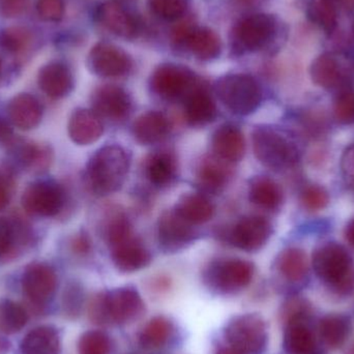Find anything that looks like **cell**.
<instances>
[{
    "mask_svg": "<svg viewBox=\"0 0 354 354\" xmlns=\"http://www.w3.org/2000/svg\"><path fill=\"white\" fill-rule=\"evenodd\" d=\"M245 138L243 131L234 124H221L212 135L210 149L218 159L232 164L239 163L245 157Z\"/></svg>",
    "mask_w": 354,
    "mask_h": 354,
    "instance_id": "cell-19",
    "label": "cell"
},
{
    "mask_svg": "<svg viewBox=\"0 0 354 354\" xmlns=\"http://www.w3.org/2000/svg\"><path fill=\"white\" fill-rule=\"evenodd\" d=\"M183 41L196 58L203 62L216 59L222 50L220 37L205 27L187 29L183 35Z\"/></svg>",
    "mask_w": 354,
    "mask_h": 354,
    "instance_id": "cell-30",
    "label": "cell"
},
{
    "mask_svg": "<svg viewBox=\"0 0 354 354\" xmlns=\"http://www.w3.org/2000/svg\"><path fill=\"white\" fill-rule=\"evenodd\" d=\"M39 10L46 20H59L64 14V4L62 0H39Z\"/></svg>",
    "mask_w": 354,
    "mask_h": 354,
    "instance_id": "cell-45",
    "label": "cell"
},
{
    "mask_svg": "<svg viewBox=\"0 0 354 354\" xmlns=\"http://www.w3.org/2000/svg\"><path fill=\"white\" fill-rule=\"evenodd\" d=\"M248 196L252 204L266 212H277L284 201L282 187L266 176H256L250 179Z\"/></svg>",
    "mask_w": 354,
    "mask_h": 354,
    "instance_id": "cell-28",
    "label": "cell"
},
{
    "mask_svg": "<svg viewBox=\"0 0 354 354\" xmlns=\"http://www.w3.org/2000/svg\"><path fill=\"white\" fill-rule=\"evenodd\" d=\"M21 202L27 214L50 218L62 212L66 203V193L56 181L39 180L25 189Z\"/></svg>",
    "mask_w": 354,
    "mask_h": 354,
    "instance_id": "cell-10",
    "label": "cell"
},
{
    "mask_svg": "<svg viewBox=\"0 0 354 354\" xmlns=\"http://www.w3.org/2000/svg\"><path fill=\"white\" fill-rule=\"evenodd\" d=\"M199 83L196 75L187 66L163 64L151 74L149 87L153 95L163 101L183 103Z\"/></svg>",
    "mask_w": 354,
    "mask_h": 354,
    "instance_id": "cell-9",
    "label": "cell"
},
{
    "mask_svg": "<svg viewBox=\"0 0 354 354\" xmlns=\"http://www.w3.org/2000/svg\"><path fill=\"white\" fill-rule=\"evenodd\" d=\"M149 6L160 18L174 21L185 14L187 0H149Z\"/></svg>",
    "mask_w": 354,
    "mask_h": 354,
    "instance_id": "cell-40",
    "label": "cell"
},
{
    "mask_svg": "<svg viewBox=\"0 0 354 354\" xmlns=\"http://www.w3.org/2000/svg\"><path fill=\"white\" fill-rule=\"evenodd\" d=\"M97 20L108 30L124 39H133L138 32V24L132 14L116 1L102 4L97 12Z\"/></svg>",
    "mask_w": 354,
    "mask_h": 354,
    "instance_id": "cell-25",
    "label": "cell"
},
{
    "mask_svg": "<svg viewBox=\"0 0 354 354\" xmlns=\"http://www.w3.org/2000/svg\"><path fill=\"white\" fill-rule=\"evenodd\" d=\"M8 118L16 128L32 130L43 118V106L39 100L29 93H21L10 100L8 106Z\"/></svg>",
    "mask_w": 354,
    "mask_h": 354,
    "instance_id": "cell-26",
    "label": "cell"
},
{
    "mask_svg": "<svg viewBox=\"0 0 354 354\" xmlns=\"http://www.w3.org/2000/svg\"><path fill=\"white\" fill-rule=\"evenodd\" d=\"M341 169L346 183L354 189V145L349 147L343 153Z\"/></svg>",
    "mask_w": 354,
    "mask_h": 354,
    "instance_id": "cell-46",
    "label": "cell"
},
{
    "mask_svg": "<svg viewBox=\"0 0 354 354\" xmlns=\"http://www.w3.org/2000/svg\"><path fill=\"white\" fill-rule=\"evenodd\" d=\"M313 268L320 280L336 289H346L353 278V259L336 243L322 245L313 254Z\"/></svg>",
    "mask_w": 354,
    "mask_h": 354,
    "instance_id": "cell-8",
    "label": "cell"
},
{
    "mask_svg": "<svg viewBox=\"0 0 354 354\" xmlns=\"http://www.w3.org/2000/svg\"><path fill=\"white\" fill-rule=\"evenodd\" d=\"M349 354H354V349H353V351H351V353H349Z\"/></svg>",
    "mask_w": 354,
    "mask_h": 354,
    "instance_id": "cell-53",
    "label": "cell"
},
{
    "mask_svg": "<svg viewBox=\"0 0 354 354\" xmlns=\"http://www.w3.org/2000/svg\"><path fill=\"white\" fill-rule=\"evenodd\" d=\"M278 23L266 14H254L241 19L235 27L237 46L243 51L255 52L268 47L276 37Z\"/></svg>",
    "mask_w": 354,
    "mask_h": 354,
    "instance_id": "cell-12",
    "label": "cell"
},
{
    "mask_svg": "<svg viewBox=\"0 0 354 354\" xmlns=\"http://www.w3.org/2000/svg\"><path fill=\"white\" fill-rule=\"evenodd\" d=\"M272 232V223L266 216L250 214L239 218L224 236L236 249L247 253H255L268 243Z\"/></svg>",
    "mask_w": 354,
    "mask_h": 354,
    "instance_id": "cell-11",
    "label": "cell"
},
{
    "mask_svg": "<svg viewBox=\"0 0 354 354\" xmlns=\"http://www.w3.org/2000/svg\"><path fill=\"white\" fill-rule=\"evenodd\" d=\"M348 64L337 54L326 53L314 60L310 70L312 80L318 86L336 89L346 82L349 75Z\"/></svg>",
    "mask_w": 354,
    "mask_h": 354,
    "instance_id": "cell-24",
    "label": "cell"
},
{
    "mask_svg": "<svg viewBox=\"0 0 354 354\" xmlns=\"http://www.w3.org/2000/svg\"><path fill=\"white\" fill-rule=\"evenodd\" d=\"M39 88L52 99H62L72 93L74 78L66 64L53 62L39 71L37 78Z\"/></svg>",
    "mask_w": 354,
    "mask_h": 354,
    "instance_id": "cell-27",
    "label": "cell"
},
{
    "mask_svg": "<svg viewBox=\"0 0 354 354\" xmlns=\"http://www.w3.org/2000/svg\"><path fill=\"white\" fill-rule=\"evenodd\" d=\"M338 10L334 0H305L308 18L328 33H332L336 29Z\"/></svg>",
    "mask_w": 354,
    "mask_h": 354,
    "instance_id": "cell-37",
    "label": "cell"
},
{
    "mask_svg": "<svg viewBox=\"0 0 354 354\" xmlns=\"http://www.w3.org/2000/svg\"><path fill=\"white\" fill-rule=\"evenodd\" d=\"M216 354H239L237 353L236 351H233L232 348H230V347H222V348L218 349V351H216Z\"/></svg>",
    "mask_w": 354,
    "mask_h": 354,
    "instance_id": "cell-52",
    "label": "cell"
},
{
    "mask_svg": "<svg viewBox=\"0 0 354 354\" xmlns=\"http://www.w3.org/2000/svg\"><path fill=\"white\" fill-rule=\"evenodd\" d=\"M111 339L102 330H88L79 339V354H109Z\"/></svg>",
    "mask_w": 354,
    "mask_h": 354,
    "instance_id": "cell-39",
    "label": "cell"
},
{
    "mask_svg": "<svg viewBox=\"0 0 354 354\" xmlns=\"http://www.w3.org/2000/svg\"><path fill=\"white\" fill-rule=\"evenodd\" d=\"M174 334V324L164 316L149 320L139 334V344L147 351L162 348L169 342Z\"/></svg>",
    "mask_w": 354,
    "mask_h": 354,
    "instance_id": "cell-36",
    "label": "cell"
},
{
    "mask_svg": "<svg viewBox=\"0 0 354 354\" xmlns=\"http://www.w3.org/2000/svg\"><path fill=\"white\" fill-rule=\"evenodd\" d=\"M12 129L3 118H0V145H10L12 139Z\"/></svg>",
    "mask_w": 354,
    "mask_h": 354,
    "instance_id": "cell-48",
    "label": "cell"
},
{
    "mask_svg": "<svg viewBox=\"0 0 354 354\" xmlns=\"http://www.w3.org/2000/svg\"><path fill=\"white\" fill-rule=\"evenodd\" d=\"M174 210L183 220L197 227L209 222L214 216L216 208L207 195L198 192L181 196Z\"/></svg>",
    "mask_w": 354,
    "mask_h": 354,
    "instance_id": "cell-29",
    "label": "cell"
},
{
    "mask_svg": "<svg viewBox=\"0 0 354 354\" xmlns=\"http://www.w3.org/2000/svg\"><path fill=\"white\" fill-rule=\"evenodd\" d=\"M256 159L268 169L285 171L295 167L299 160L297 143L285 131L272 126H258L252 133Z\"/></svg>",
    "mask_w": 354,
    "mask_h": 354,
    "instance_id": "cell-4",
    "label": "cell"
},
{
    "mask_svg": "<svg viewBox=\"0 0 354 354\" xmlns=\"http://www.w3.org/2000/svg\"><path fill=\"white\" fill-rule=\"evenodd\" d=\"M72 250L77 255L85 256L91 253V241L88 234L85 232L79 233L72 241Z\"/></svg>",
    "mask_w": 354,
    "mask_h": 354,
    "instance_id": "cell-47",
    "label": "cell"
},
{
    "mask_svg": "<svg viewBox=\"0 0 354 354\" xmlns=\"http://www.w3.org/2000/svg\"><path fill=\"white\" fill-rule=\"evenodd\" d=\"M227 344L239 354H260L268 345V326L257 314H243L229 320L225 326Z\"/></svg>",
    "mask_w": 354,
    "mask_h": 354,
    "instance_id": "cell-7",
    "label": "cell"
},
{
    "mask_svg": "<svg viewBox=\"0 0 354 354\" xmlns=\"http://www.w3.org/2000/svg\"><path fill=\"white\" fill-rule=\"evenodd\" d=\"M309 312L310 306L307 301L301 297H292L283 305L281 319L284 324L297 320H305L309 315Z\"/></svg>",
    "mask_w": 354,
    "mask_h": 354,
    "instance_id": "cell-43",
    "label": "cell"
},
{
    "mask_svg": "<svg viewBox=\"0 0 354 354\" xmlns=\"http://www.w3.org/2000/svg\"><path fill=\"white\" fill-rule=\"evenodd\" d=\"M8 202H10V189H8V183L0 178V212L8 206Z\"/></svg>",
    "mask_w": 354,
    "mask_h": 354,
    "instance_id": "cell-49",
    "label": "cell"
},
{
    "mask_svg": "<svg viewBox=\"0 0 354 354\" xmlns=\"http://www.w3.org/2000/svg\"><path fill=\"white\" fill-rule=\"evenodd\" d=\"M334 115L340 124H354V91H345L337 97L334 104Z\"/></svg>",
    "mask_w": 354,
    "mask_h": 354,
    "instance_id": "cell-44",
    "label": "cell"
},
{
    "mask_svg": "<svg viewBox=\"0 0 354 354\" xmlns=\"http://www.w3.org/2000/svg\"><path fill=\"white\" fill-rule=\"evenodd\" d=\"M351 332V322L346 316L332 314L320 320V338L330 348H341L346 343Z\"/></svg>",
    "mask_w": 354,
    "mask_h": 354,
    "instance_id": "cell-35",
    "label": "cell"
},
{
    "mask_svg": "<svg viewBox=\"0 0 354 354\" xmlns=\"http://www.w3.org/2000/svg\"><path fill=\"white\" fill-rule=\"evenodd\" d=\"M68 133L75 145H93L103 136V120L93 109L77 108L68 118Z\"/></svg>",
    "mask_w": 354,
    "mask_h": 354,
    "instance_id": "cell-23",
    "label": "cell"
},
{
    "mask_svg": "<svg viewBox=\"0 0 354 354\" xmlns=\"http://www.w3.org/2000/svg\"><path fill=\"white\" fill-rule=\"evenodd\" d=\"M233 176L232 164L216 156H204L195 169V183L201 193L218 194L227 187Z\"/></svg>",
    "mask_w": 354,
    "mask_h": 354,
    "instance_id": "cell-18",
    "label": "cell"
},
{
    "mask_svg": "<svg viewBox=\"0 0 354 354\" xmlns=\"http://www.w3.org/2000/svg\"><path fill=\"white\" fill-rule=\"evenodd\" d=\"M57 283V274L54 268L41 262L27 266L22 277L25 295L37 306L45 305L53 297Z\"/></svg>",
    "mask_w": 354,
    "mask_h": 354,
    "instance_id": "cell-16",
    "label": "cell"
},
{
    "mask_svg": "<svg viewBox=\"0 0 354 354\" xmlns=\"http://www.w3.org/2000/svg\"><path fill=\"white\" fill-rule=\"evenodd\" d=\"M32 233L18 218H0V261L18 257L31 243Z\"/></svg>",
    "mask_w": 354,
    "mask_h": 354,
    "instance_id": "cell-22",
    "label": "cell"
},
{
    "mask_svg": "<svg viewBox=\"0 0 354 354\" xmlns=\"http://www.w3.org/2000/svg\"><path fill=\"white\" fill-rule=\"evenodd\" d=\"M301 201L304 207L309 212H319L328 206L330 196L326 189L320 185H308L301 192Z\"/></svg>",
    "mask_w": 354,
    "mask_h": 354,
    "instance_id": "cell-41",
    "label": "cell"
},
{
    "mask_svg": "<svg viewBox=\"0 0 354 354\" xmlns=\"http://www.w3.org/2000/svg\"><path fill=\"white\" fill-rule=\"evenodd\" d=\"M345 239L354 247V218L347 224L345 228Z\"/></svg>",
    "mask_w": 354,
    "mask_h": 354,
    "instance_id": "cell-50",
    "label": "cell"
},
{
    "mask_svg": "<svg viewBox=\"0 0 354 354\" xmlns=\"http://www.w3.org/2000/svg\"><path fill=\"white\" fill-rule=\"evenodd\" d=\"M0 348H1V346H0Z\"/></svg>",
    "mask_w": 354,
    "mask_h": 354,
    "instance_id": "cell-54",
    "label": "cell"
},
{
    "mask_svg": "<svg viewBox=\"0 0 354 354\" xmlns=\"http://www.w3.org/2000/svg\"><path fill=\"white\" fill-rule=\"evenodd\" d=\"M132 158L124 147L105 145L97 149L86 166L87 185L100 196L112 195L122 189L131 169Z\"/></svg>",
    "mask_w": 354,
    "mask_h": 354,
    "instance_id": "cell-2",
    "label": "cell"
},
{
    "mask_svg": "<svg viewBox=\"0 0 354 354\" xmlns=\"http://www.w3.org/2000/svg\"><path fill=\"white\" fill-rule=\"evenodd\" d=\"M315 346V336L305 324V320L285 324L284 348L287 353L312 354Z\"/></svg>",
    "mask_w": 354,
    "mask_h": 354,
    "instance_id": "cell-34",
    "label": "cell"
},
{
    "mask_svg": "<svg viewBox=\"0 0 354 354\" xmlns=\"http://www.w3.org/2000/svg\"><path fill=\"white\" fill-rule=\"evenodd\" d=\"M255 274L252 262L241 258H218L203 272L204 284L218 295H234L247 288Z\"/></svg>",
    "mask_w": 354,
    "mask_h": 354,
    "instance_id": "cell-6",
    "label": "cell"
},
{
    "mask_svg": "<svg viewBox=\"0 0 354 354\" xmlns=\"http://www.w3.org/2000/svg\"><path fill=\"white\" fill-rule=\"evenodd\" d=\"M22 354H59L60 338L52 326L33 328L21 343Z\"/></svg>",
    "mask_w": 354,
    "mask_h": 354,
    "instance_id": "cell-33",
    "label": "cell"
},
{
    "mask_svg": "<svg viewBox=\"0 0 354 354\" xmlns=\"http://www.w3.org/2000/svg\"><path fill=\"white\" fill-rule=\"evenodd\" d=\"M214 93L221 103L236 115H250L261 105V87L251 75H225L214 84Z\"/></svg>",
    "mask_w": 354,
    "mask_h": 354,
    "instance_id": "cell-5",
    "label": "cell"
},
{
    "mask_svg": "<svg viewBox=\"0 0 354 354\" xmlns=\"http://www.w3.org/2000/svg\"><path fill=\"white\" fill-rule=\"evenodd\" d=\"M160 249L165 253H177L187 249L199 237L197 227L178 216L174 208L160 216L157 224Z\"/></svg>",
    "mask_w": 354,
    "mask_h": 354,
    "instance_id": "cell-13",
    "label": "cell"
},
{
    "mask_svg": "<svg viewBox=\"0 0 354 354\" xmlns=\"http://www.w3.org/2000/svg\"><path fill=\"white\" fill-rule=\"evenodd\" d=\"M91 109L102 120L124 122L132 113V97L126 89L118 85H103L91 95Z\"/></svg>",
    "mask_w": 354,
    "mask_h": 354,
    "instance_id": "cell-14",
    "label": "cell"
},
{
    "mask_svg": "<svg viewBox=\"0 0 354 354\" xmlns=\"http://www.w3.org/2000/svg\"><path fill=\"white\" fill-rule=\"evenodd\" d=\"M178 159L171 149H156L145 158L143 174L155 189H168L178 177Z\"/></svg>",
    "mask_w": 354,
    "mask_h": 354,
    "instance_id": "cell-17",
    "label": "cell"
},
{
    "mask_svg": "<svg viewBox=\"0 0 354 354\" xmlns=\"http://www.w3.org/2000/svg\"><path fill=\"white\" fill-rule=\"evenodd\" d=\"M145 312V301L133 287L99 293L88 305L89 319L99 326L131 324L140 319Z\"/></svg>",
    "mask_w": 354,
    "mask_h": 354,
    "instance_id": "cell-3",
    "label": "cell"
},
{
    "mask_svg": "<svg viewBox=\"0 0 354 354\" xmlns=\"http://www.w3.org/2000/svg\"><path fill=\"white\" fill-rule=\"evenodd\" d=\"M28 322V314L18 303L3 299L0 301V332L12 335L20 332Z\"/></svg>",
    "mask_w": 354,
    "mask_h": 354,
    "instance_id": "cell-38",
    "label": "cell"
},
{
    "mask_svg": "<svg viewBox=\"0 0 354 354\" xmlns=\"http://www.w3.org/2000/svg\"><path fill=\"white\" fill-rule=\"evenodd\" d=\"M89 70L102 78H118L126 76L132 70L130 56L109 43H99L91 49L87 59Z\"/></svg>",
    "mask_w": 354,
    "mask_h": 354,
    "instance_id": "cell-15",
    "label": "cell"
},
{
    "mask_svg": "<svg viewBox=\"0 0 354 354\" xmlns=\"http://www.w3.org/2000/svg\"><path fill=\"white\" fill-rule=\"evenodd\" d=\"M337 8L346 10H354V0H334Z\"/></svg>",
    "mask_w": 354,
    "mask_h": 354,
    "instance_id": "cell-51",
    "label": "cell"
},
{
    "mask_svg": "<svg viewBox=\"0 0 354 354\" xmlns=\"http://www.w3.org/2000/svg\"><path fill=\"white\" fill-rule=\"evenodd\" d=\"M171 132V120L165 113L157 110L141 114L132 124V135L135 141L145 147L164 142Z\"/></svg>",
    "mask_w": 354,
    "mask_h": 354,
    "instance_id": "cell-21",
    "label": "cell"
},
{
    "mask_svg": "<svg viewBox=\"0 0 354 354\" xmlns=\"http://www.w3.org/2000/svg\"><path fill=\"white\" fill-rule=\"evenodd\" d=\"M83 301H84V297H83L82 288L76 283L68 285L62 297L64 314L71 318H76L77 316L80 315Z\"/></svg>",
    "mask_w": 354,
    "mask_h": 354,
    "instance_id": "cell-42",
    "label": "cell"
},
{
    "mask_svg": "<svg viewBox=\"0 0 354 354\" xmlns=\"http://www.w3.org/2000/svg\"><path fill=\"white\" fill-rule=\"evenodd\" d=\"M12 145L17 162L24 170L44 172L49 169L53 162V151L48 145L33 142H21Z\"/></svg>",
    "mask_w": 354,
    "mask_h": 354,
    "instance_id": "cell-31",
    "label": "cell"
},
{
    "mask_svg": "<svg viewBox=\"0 0 354 354\" xmlns=\"http://www.w3.org/2000/svg\"><path fill=\"white\" fill-rule=\"evenodd\" d=\"M105 239L116 270L124 274L139 272L153 261V255L142 239L133 232L126 214L118 212L106 224Z\"/></svg>",
    "mask_w": 354,
    "mask_h": 354,
    "instance_id": "cell-1",
    "label": "cell"
},
{
    "mask_svg": "<svg viewBox=\"0 0 354 354\" xmlns=\"http://www.w3.org/2000/svg\"><path fill=\"white\" fill-rule=\"evenodd\" d=\"M278 274L287 282L297 284L305 280L309 261L305 252L299 248H288L279 254L276 261Z\"/></svg>",
    "mask_w": 354,
    "mask_h": 354,
    "instance_id": "cell-32",
    "label": "cell"
},
{
    "mask_svg": "<svg viewBox=\"0 0 354 354\" xmlns=\"http://www.w3.org/2000/svg\"><path fill=\"white\" fill-rule=\"evenodd\" d=\"M185 120L193 128H204L218 118V106L210 91L199 83L183 102Z\"/></svg>",
    "mask_w": 354,
    "mask_h": 354,
    "instance_id": "cell-20",
    "label": "cell"
}]
</instances>
